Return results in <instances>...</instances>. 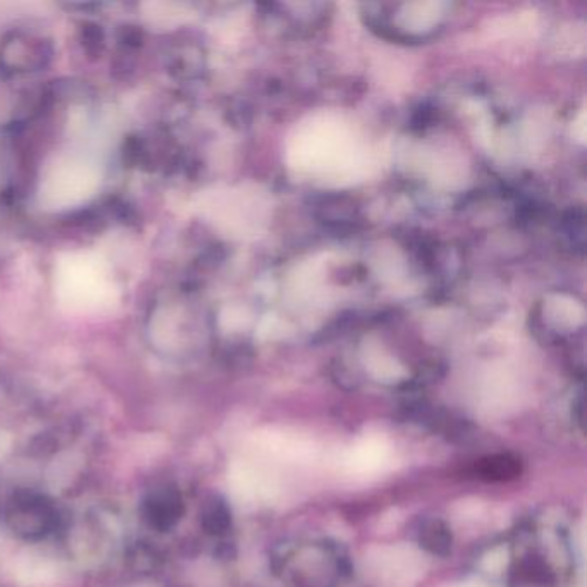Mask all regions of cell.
<instances>
[{
  "instance_id": "6da1fadb",
  "label": "cell",
  "mask_w": 587,
  "mask_h": 587,
  "mask_svg": "<svg viewBox=\"0 0 587 587\" xmlns=\"http://www.w3.org/2000/svg\"><path fill=\"white\" fill-rule=\"evenodd\" d=\"M181 513V498L174 491H162L147 503V519L159 529L173 526Z\"/></svg>"
},
{
  "instance_id": "7a4b0ae2",
  "label": "cell",
  "mask_w": 587,
  "mask_h": 587,
  "mask_svg": "<svg viewBox=\"0 0 587 587\" xmlns=\"http://www.w3.org/2000/svg\"><path fill=\"white\" fill-rule=\"evenodd\" d=\"M18 512H16V520H18V526L21 529H25L28 520H30V526L26 529V532H42L45 529V524L49 522L50 513L45 508L44 501L35 500V498H26V500L19 501ZM45 532V531H44Z\"/></svg>"
},
{
  "instance_id": "3957f363",
  "label": "cell",
  "mask_w": 587,
  "mask_h": 587,
  "mask_svg": "<svg viewBox=\"0 0 587 587\" xmlns=\"http://www.w3.org/2000/svg\"><path fill=\"white\" fill-rule=\"evenodd\" d=\"M519 470L517 460L507 457V455L488 458L486 462H482L481 467L482 476L488 477L491 481H505V479L517 476Z\"/></svg>"
},
{
  "instance_id": "277c9868",
  "label": "cell",
  "mask_w": 587,
  "mask_h": 587,
  "mask_svg": "<svg viewBox=\"0 0 587 587\" xmlns=\"http://www.w3.org/2000/svg\"><path fill=\"white\" fill-rule=\"evenodd\" d=\"M421 539L427 550L438 553V555H446L452 546V536L441 522L427 524L422 531Z\"/></svg>"
},
{
  "instance_id": "5b68a950",
  "label": "cell",
  "mask_w": 587,
  "mask_h": 587,
  "mask_svg": "<svg viewBox=\"0 0 587 587\" xmlns=\"http://www.w3.org/2000/svg\"><path fill=\"white\" fill-rule=\"evenodd\" d=\"M205 526L211 529V532H224L229 526V512L223 501H212L205 512Z\"/></svg>"
}]
</instances>
